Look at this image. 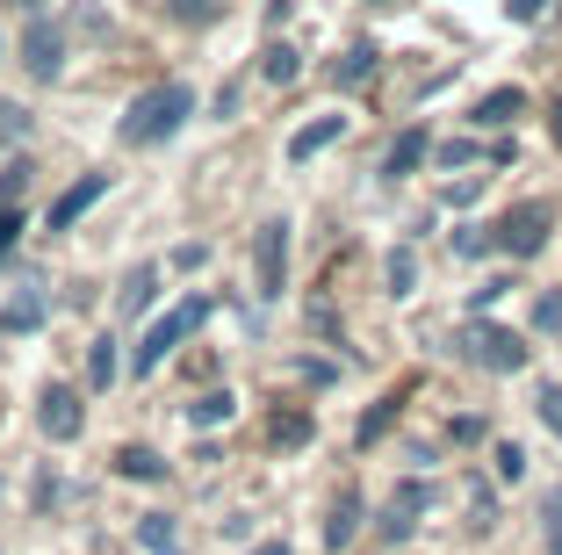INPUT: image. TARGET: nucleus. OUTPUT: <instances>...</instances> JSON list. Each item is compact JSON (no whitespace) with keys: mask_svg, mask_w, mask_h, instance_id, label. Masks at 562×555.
Returning a JSON list of instances; mask_svg holds the SVG:
<instances>
[{"mask_svg":"<svg viewBox=\"0 0 562 555\" xmlns=\"http://www.w3.org/2000/svg\"><path fill=\"white\" fill-rule=\"evenodd\" d=\"M137 548H145V555H181V526H173V512H145V520H137Z\"/></svg>","mask_w":562,"mask_h":555,"instance_id":"obj_16","label":"nucleus"},{"mask_svg":"<svg viewBox=\"0 0 562 555\" xmlns=\"http://www.w3.org/2000/svg\"><path fill=\"white\" fill-rule=\"evenodd\" d=\"M159 8H166L173 30H210V22L224 15V0H159Z\"/></svg>","mask_w":562,"mask_h":555,"instance_id":"obj_20","label":"nucleus"},{"mask_svg":"<svg viewBox=\"0 0 562 555\" xmlns=\"http://www.w3.org/2000/svg\"><path fill=\"white\" fill-rule=\"evenodd\" d=\"M30 131H36V115L22 101H0V145H30Z\"/></svg>","mask_w":562,"mask_h":555,"instance_id":"obj_23","label":"nucleus"},{"mask_svg":"<svg viewBox=\"0 0 562 555\" xmlns=\"http://www.w3.org/2000/svg\"><path fill=\"white\" fill-rule=\"evenodd\" d=\"M555 145H562V101H555Z\"/></svg>","mask_w":562,"mask_h":555,"instance_id":"obj_40","label":"nucleus"},{"mask_svg":"<svg viewBox=\"0 0 562 555\" xmlns=\"http://www.w3.org/2000/svg\"><path fill=\"white\" fill-rule=\"evenodd\" d=\"M491 469H497V484H519V476H527V447H519V441H497L491 447Z\"/></svg>","mask_w":562,"mask_h":555,"instance_id":"obj_24","label":"nucleus"},{"mask_svg":"<svg viewBox=\"0 0 562 555\" xmlns=\"http://www.w3.org/2000/svg\"><path fill=\"white\" fill-rule=\"evenodd\" d=\"M267 433H274V447H311V411H274Z\"/></svg>","mask_w":562,"mask_h":555,"instance_id":"obj_22","label":"nucleus"},{"mask_svg":"<svg viewBox=\"0 0 562 555\" xmlns=\"http://www.w3.org/2000/svg\"><path fill=\"white\" fill-rule=\"evenodd\" d=\"M36 425H44V441H80L87 433V404H80V390H66V382H50L44 390V404H36Z\"/></svg>","mask_w":562,"mask_h":555,"instance_id":"obj_7","label":"nucleus"},{"mask_svg":"<svg viewBox=\"0 0 562 555\" xmlns=\"http://www.w3.org/2000/svg\"><path fill=\"white\" fill-rule=\"evenodd\" d=\"M533 332H541V340H555V332H562V289L533 296Z\"/></svg>","mask_w":562,"mask_h":555,"instance_id":"obj_26","label":"nucleus"},{"mask_svg":"<svg viewBox=\"0 0 562 555\" xmlns=\"http://www.w3.org/2000/svg\"><path fill=\"white\" fill-rule=\"evenodd\" d=\"M426 152H432V137H426V131H418V123H412V131H404V137H390V152H382V174H390V180L418 174V166H426Z\"/></svg>","mask_w":562,"mask_h":555,"instance_id":"obj_12","label":"nucleus"},{"mask_svg":"<svg viewBox=\"0 0 562 555\" xmlns=\"http://www.w3.org/2000/svg\"><path fill=\"white\" fill-rule=\"evenodd\" d=\"M353 534H361V490H339V498H331V512H325V548L339 555V548H353Z\"/></svg>","mask_w":562,"mask_h":555,"instance_id":"obj_10","label":"nucleus"},{"mask_svg":"<svg viewBox=\"0 0 562 555\" xmlns=\"http://www.w3.org/2000/svg\"><path fill=\"white\" fill-rule=\"evenodd\" d=\"M188 115H195V95H188L181 80H166V87H145V95L131 101V109H123V123H116V137L123 145H166V137L181 131Z\"/></svg>","mask_w":562,"mask_h":555,"instance_id":"obj_1","label":"nucleus"},{"mask_svg":"<svg viewBox=\"0 0 562 555\" xmlns=\"http://www.w3.org/2000/svg\"><path fill=\"white\" fill-rule=\"evenodd\" d=\"M202 325H210V296H181V303H173L166 318H151V325H145V340H137L131 368H137V376H151V368H159L173 346H188Z\"/></svg>","mask_w":562,"mask_h":555,"instance_id":"obj_2","label":"nucleus"},{"mask_svg":"<svg viewBox=\"0 0 562 555\" xmlns=\"http://www.w3.org/2000/svg\"><path fill=\"white\" fill-rule=\"evenodd\" d=\"M22 73L30 80H58L66 73V30L44 15H30V30H22Z\"/></svg>","mask_w":562,"mask_h":555,"instance_id":"obj_6","label":"nucleus"},{"mask_svg":"<svg viewBox=\"0 0 562 555\" xmlns=\"http://www.w3.org/2000/svg\"><path fill=\"white\" fill-rule=\"evenodd\" d=\"M541 425L562 441V382H541Z\"/></svg>","mask_w":562,"mask_h":555,"instance_id":"obj_32","label":"nucleus"},{"mask_svg":"<svg viewBox=\"0 0 562 555\" xmlns=\"http://www.w3.org/2000/svg\"><path fill=\"white\" fill-rule=\"evenodd\" d=\"M382 281H390V296H412V289H418V253H390Z\"/></svg>","mask_w":562,"mask_h":555,"instance_id":"obj_25","label":"nucleus"},{"mask_svg":"<svg viewBox=\"0 0 562 555\" xmlns=\"http://www.w3.org/2000/svg\"><path fill=\"white\" fill-rule=\"evenodd\" d=\"M375 8H404V0H375Z\"/></svg>","mask_w":562,"mask_h":555,"instance_id":"obj_41","label":"nucleus"},{"mask_svg":"<svg viewBox=\"0 0 562 555\" xmlns=\"http://www.w3.org/2000/svg\"><path fill=\"white\" fill-rule=\"evenodd\" d=\"M44 311H50L44 289H15L8 303H0V332H36V325H44Z\"/></svg>","mask_w":562,"mask_h":555,"instance_id":"obj_15","label":"nucleus"},{"mask_svg":"<svg viewBox=\"0 0 562 555\" xmlns=\"http://www.w3.org/2000/svg\"><path fill=\"white\" fill-rule=\"evenodd\" d=\"M527 115V87H491V95L469 109V123H483V131H505V123H519Z\"/></svg>","mask_w":562,"mask_h":555,"instance_id":"obj_9","label":"nucleus"},{"mask_svg":"<svg viewBox=\"0 0 562 555\" xmlns=\"http://www.w3.org/2000/svg\"><path fill=\"white\" fill-rule=\"evenodd\" d=\"M296 73H303V51H296V44H267V51H260V80H267V87H289Z\"/></svg>","mask_w":562,"mask_h":555,"instance_id":"obj_19","label":"nucleus"},{"mask_svg":"<svg viewBox=\"0 0 562 555\" xmlns=\"http://www.w3.org/2000/svg\"><path fill=\"white\" fill-rule=\"evenodd\" d=\"M527 354H533V346L519 340L513 325H483V318H476V325L462 332V360H469V368H483V376H519Z\"/></svg>","mask_w":562,"mask_h":555,"instance_id":"obj_4","label":"nucleus"},{"mask_svg":"<svg viewBox=\"0 0 562 555\" xmlns=\"http://www.w3.org/2000/svg\"><path fill=\"white\" fill-rule=\"evenodd\" d=\"M289 376H296V382H331L339 368H331V360H311V354H303V360H289Z\"/></svg>","mask_w":562,"mask_h":555,"instance_id":"obj_33","label":"nucleus"},{"mask_svg":"<svg viewBox=\"0 0 562 555\" xmlns=\"http://www.w3.org/2000/svg\"><path fill=\"white\" fill-rule=\"evenodd\" d=\"M541 526H548V555H562V484L541 490Z\"/></svg>","mask_w":562,"mask_h":555,"instance_id":"obj_27","label":"nucleus"},{"mask_svg":"<svg viewBox=\"0 0 562 555\" xmlns=\"http://www.w3.org/2000/svg\"><path fill=\"white\" fill-rule=\"evenodd\" d=\"M123 376V354H116V340H109V332H101L94 346H87V382H94V390H109V382Z\"/></svg>","mask_w":562,"mask_h":555,"instance_id":"obj_21","label":"nucleus"},{"mask_svg":"<svg viewBox=\"0 0 562 555\" xmlns=\"http://www.w3.org/2000/svg\"><path fill=\"white\" fill-rule=\"evenodd\" d=\"M432 159H440L447 174H454V166H469V159H476V145H469V137H447V145L432 152Z\"/></svg>","mask_w":562,"mask_h":555,"instance_id":"obj_34","label":"nucleus"},{"mask_svg":"<svg viewBox=\"0 0 562 555\" xmlns=\"http://www.w3.org/2000/svg\"><path fill=\"white\" fill-rule=\"evenodd\" d=\"M331 137H347V115H317V123H303V131L289 137V159H296V166H311L317 152L331 145Z\"/></svg>","mask_w":562,"mask_h":555,"instance_id":"obj_14","label":"nucleus"},{"mask_svg":"<svg viewBox=\"0 0 562 555\" xmlns=\"http://www.w3.org/2000/svg\"><path fill=\"white\" fill-rule=\"evenodd\" d=\"M202 260H210V245H202V238H188L181 253H173V267H202Z\"/></svg>","mask_w":562,"mask_h":555,"instance_id":"obj_37","label":"nucleus"},{"mask_svg":"<svg viewBox=\"0 0 562 555\" xmlns=\"http://www.w3.org/2000/svg\"><path fill=\"white\" fill-rule=\"evenodd\" d=\"M101 196H109V174H80V180L66 188V196L50 202V231H72V224H80V217L94 210Z\"/></svg>","mask_w":562,"mask_h":555,"instance_id":"obj_8","label":"nucleus"},{"mask_svg":"<svg viewBox=\"0 0 562 555\" xmlns=\"http://www.w3.org/2000/svg\"><path fill=\"white\" fill-rule=\"evenodd\" d=\"M375 526H382V541H412V526H418V520H412L404 506H382V520H375Z\"/></svg>","mask_w":562,"mask_h":555,"instance_id":"obj_31","label":"nucleus"},{"mask_svg":"<svg viewBox=\"0 0 562 555\" xmlns=\"http://www.w3.org/2000/svg\"><path fill=\"white\" fill-rule=\"evenodd\" d=\"M375 66H382V51L375 44H353L347 58L331 66V87H368V80H375Z\"/></svg>","mask_w":562,"mask_h":555,"instance_id":"obj_17","label":"nucleus"},{"mask_svg":"<svg viewBox=\"0 0 562 555\" xmlns=\"http://www.w3.org/2000/svg\"><path fill=\"white\" fill-rule=\"evenodd\" d=\"M116 476L123 484H166V455L145 447V441H131V447H116Z\"/></svg>","mask_w":562,"mask_h":555,"instance_id":"obj_13","label":"nucleus"},{"mask_svg":"<svg viewBox=\"0 0 562 555\" xmlns=\"http://www.w3.org/2000/svg\"><path fill=\"white\" fill-rule=\"evenodd\" d=\"M151 296H159V260H137L131 275H123V289H116V311L123 318H145Z\"/></svg>","mask_w":562,"mask_h":555,"instance_id":"obj_11","label":"nucleus"},{"mask_svg":"<svg viewBox=\"0 0 562 555\" xmlns=\"http://www.w3.org/2000/svg\"><path fill=\"white\" fill-rule=\"evenodd\" d=\"M548 231H555V202L527 196V202H513V210L491 224V253H505V260H533V253L548 245Z\"/></svg>","mask_w":562,"mask_h":555,"instance_id":"obj_3","label":"nucleus"},{"mask_svg":"<svg viewBox=\"0 0 562 555\" xmlns=\"http://www.w3.org/2000/svg\"><path fill=\"white\" fill-rule=\"evenodd\" d=\"M30 174H36L30 159H8V166H0V202H8V210H15V196L30 188Z\"/></svg>","mask_w":562,"mask_h":555,"instance_id":"obj_29","label":"nucleus"},{"mask_svg":"<svg viewBox=\"0 0 562 555\" xmlns=\"http://www.w3.org/2000/svg\"><path fill=\"white\" fill-rule=\"evenodd\" d=\"M15 231H22V217L8 210V202H0V260H8V245H15Z\"/></svg>","mask_w":562,"mask_h":555,"instance_id":"obj_36","label":"nucleus"},{"mask_svg":"<svg viewBox=\"0 0 562 555\" xmlns=\"http://www.w3.org/2000/svg\"><path fill=\"white\" fill-rule=\"evenodd\" d=\"M238 419V397L232 390H202L195 404H188V425H202V433H210V425H232Z\"/></svg>","mask_w":562,"mask_h":555,"instance_id":"obj_18","label":"nucleus"},{"mask_svg":"<svg viewBox=\"0 0 562 555\" xmlns=\"http://www.w3.org/2000/svg\"><path fill=\"white\" fill-rule=\"evenodd\" d=\"M289 217H267L260 231H252V296L260 303H281V289H289Z\"/></svg>","mask_w":562,"mask_h":555,"instance_id":"obj_5","label":"nucleus"},{"mask_svg":"<svg viewBox=\"0 0 562 555\" xmlns=\"http://www.w3.org/2000/svg\"><path fill=\"white\" fill-rule=\"evenodd\" d=\"M390 419H397V397H375V411L361 419V447H375L382 433H390Z\"/></svg>","mask_w":562,"mask_h":555,"instance_id":"obj_28","label":"nucleus"},{"mask_svg":"<svg viewBox=\"0 0 562 555\" xmlns=\"http://www.w3.org/2000/svg\"><path fill=\"white\" fill-rule=\"evenodd\" d=\"M505 15H513V22H541L548 0H505Z\"/></svg>","mask_w":562,"mask_h":555,"instance_id":"obj_35","label":"nucleus"},{"mask_svg":"<svg viewBox=\"0 0 562 555\" xmlns=\"http://www.w3.org/2000/svg\"><path fill=\"white\" fill-rule=\"evenodd\" d=\"M15 8H22V15H44V0H15Z\"/></svg>","mask_w":562,"mask_h":555,"instance_id":"obj_39","label":"nucleus"},{"mask_svg":"<svg viewBox=\"0 0 562 555\" xmlns=\"http://www.w3.org/2000/svg\"><path fill=\"white\" fill-rule=\"evenodd\" d=\"M454 253H462V260H483V253H491V231H483V224H462V231H454Z\"/></svg>","mask_w":562,"mask_h":555,"instance_id":"obj_30","label":"nucleus"},{"mask_svg":"<svg viewBox=\"0 0 562 555\" xmlns=\"http://www.w3.org/2000/svg\"><path fill=\"white\" fill-rule=\"evenodd\" d=\"M246 555H289V541H260V548H246Z\"/></svg>","mask_w":562,"mask_h":555,"instance_id":"obj_38","label":"nucleus"}]
</instances>
